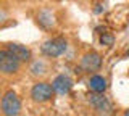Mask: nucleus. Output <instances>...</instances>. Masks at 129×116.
<instances>
[{
    "label": "nucleus",
    "mask_w": 129,
    "mask_h": 116,
    "mask_svg": "<svg viewBox=\"0 0 129 116\" xmlns=\"http://www.w3.org/2000/svg\"><path fill=\"white\" fill-rule=\"evenodd\" d=\"M68 49V42L66 39L63 37H53V39H48L42 44L40 50L45 57H50V58H55V57H60L63 55Z\"/></svg>",
    "instance_id": "f257e3e1"
},
{
    "label": "nucleus",
    "mask_w": 129,
    "mask_h": 116,
    "mask_svg": "<svg viewBox=\"0 0 129 116\" xmlns=\"http://www.w3.org/2000/svg\"><path fill=\"white\" fill-rule=\"evenodd\" d=\"M0 108H2V111H3L5 116H16L19 113V110H21V100L18 98V95H16L13 90H8L2 97Z\"/></svg>",
    "instance_id": "f03ea898"
},
{
    "label": "nucleus",
    "mask_w": 129,
    "mask_h": 116,
    "mask_svg": "<svg viewBox=\"0 0 129 116\" xmlns=\"http://www.w3.org/2000/svg\"><path fill=\"white\" fill-rule=\"evenodd\" d=\"M21 66V61L15 57L8 49L0 50V73L3 74H15Z\"/></svg>",
    "instance_id": "7ed1b4c3"
},
{
    "label": "nucleus",
    "mask_w": 129,
    "mask_h": 116,
    "mask_svg": "<svg viewBox=\"0 0 129 116\" xmlns=\"http://www.w3.org/2000/svg\"><path fill=\"white\" fill-rule=\"evenodd\" d=\"M87 100H89V103L94 106V110H95L100 116H110V114L113 113V106H111L110 100L105 97L103 94L92 92V94L87 95Z\"/></svg>",
    "instance_id": "20e7f679"
},
{
    "label": "nucleus",
    "mask_w": 129,
    "mask_h": 116,
    "mask_svg": "<svg viewBox=\"0 0 129 116\" xmlns=\"http://www.w3.org/2000/svg\"><path fill=\"white\" fill-rule=\"evenodd\" d=\"M53 86L48 82H36L31 89V98L37 103H44L48 102L52 97H53Z\"/></svg>",
    "instance_id": "39448f33"
},
{
    "label": "nucleus",
    "mask_w": 129,
    "mask_h": 116,
    "mask_svg": "<svg viewBox=\"0 0 129 116\" xmlns=\"http://www.w3.org/2000/svg\"><path fill=\"white\" fill-rule=\"evenodd\" d=\"M81 66H82L84 71H89V73L90 71H97L102 66V57H100V53H97L94 50L84 53L82 58H81Z\"/></svg>",
    "instance_id": "423d86ee"
},
{
    "label": "nucleus",
    "mask_w": 129,
    "mask_h": 116,
    "mask_svg": "<svg viewBox=\"0 0 129 116\" xmlns=\"http://www.w3.org/2000/svg\"><path fill=\"white\" fill-rule=\"evenodd\" d=\"M52 86H53V89L55 92H58V94H68V92L71 90V87H73V81L70 79V76H66V74H58L56 78L53 79V82H52Z\"/></svg>",
    "instance_id": "0eeeda50"
},
{
    "label": "nucleus",
    "mask_w": 129,
    "mask_h": 116,
    "mask_svg": "<svg viewBox=\"0 0 129 116\" xmlns=\"http://www.w3.org/2000/svg\"><path fill=\"white\" fill-rule=\"evenodd\" d=\"M7 49L15 55L19 61H29L31 60V50L27 47L21 45V44H16V42H10L7 44Z\"/></svg>",
    "instance_id": "6e6552de"
},
{
    "label": "nucleus",
    "mask_w": 129,
    "mask_h": 116,
    "mask_svg": "<svg viewBox=\"0 0 129 116\" xmlns=\"http://www.w3.org/2000/svg\"><path fill=\"white\" fill-rule=\"evenodd\" d=\"M89 87H90L92 92H97V94H103L105 90H107V79L103 78V76H92L90 79H89Z\"/></svg>",
    "instance_id": "1a4fd4ad"
},
{
    "label": "nucleus",
    "mask_w": 129,
    "mask_h": 116,
    "mask_svg": "<svg viewBox=\"0 0 129 116\" xmlns=\"http://www.w3.org/2000/svg\"><path fill=\"white\" fill-rule=\"evenodd\" d=\"M37 23L44 27H52V24H53V15L50 11H45V10L40 11L37 15Z\"/></svg>",
    "instance_id": "9d476101"
},
{
    "label": "nucleus",
    "mask_w": 129,
    "mask_h": 116,
    "mask_svg": "<svg viewBox=\"0 0 129 116\" xmlns=\"http://www.w3.org/2000/svg\"><path fill=\"white\" fill-rule=\"evenodd\" d=\"M113 42H115V37H113L111 34L108 32H102V35H100V44L102 45H107V47H111Z\"/></svg>",
    "instance_id": "9b49d317"
},
{
    "label": "nucleus",
    "mask_w": 129,
    "mask_h": 116,
    "mask_svg": "<svg viewBox=\"0 0 129 116\" xmlns=\"http://www.w3.org/2000/svg\"><path fill=\"white\" fill-rule=\"evenodd\" d=\"M42 66H44V63H39V61H37L34 66H32V74H44L45 71L42 69Z\"/></svg>",
    "instance_id": "f8f14e48"
},
{
    "label": "nucleus",
    "mask_w": 129,
    "mask_h": 116,
    "mask_svg": "<svg viewBox=\"0 0 129 116\" xmlns=\"http://www.w3.org/2000/svg\"><path fill=\"white\" fill-rule=\"evenodd\" d=\"M5 16H7V15H5V11H0V23H2L3 19H5Z\"/></svg>",
    "instance_id": "ddd939ff"
},
{
    "label": "nucleus",
    "mask_w": 129,
    "mask_h": 116,
    "mask_svg": "<svg viewBox=\"0 0 129 116\" xmlns=\"http://www.w3.org/2000/svg\"><path fill=\"white\" fill-rule=\"evenodd\" d=\"M123 116H129V110H126V111H124V114Z\"/></svg>",
    "instance_id": "4468645a"
},
{
    "label": "nucleus",
    "mask_w": 129,
    "mask_h": 116,
    "mask_svg": "<svg viewBox=\"0 0 129 116\" xmlns=\"http://www.w3.org/2000/svg\"><path fill=\"white\" fill-rule=\"evenodd\" d=\"M127 55H129V50H127Z\"/></svg>",
    "instance_id": "2eb2a0df"
}]
</instances>
